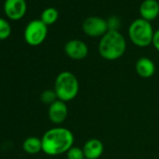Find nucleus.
<instances>
[{
    "label": "nucleus",
    "mask_w": 159,
    "mask_h": 159,
    "mask_svg": "<svg viewBox=\"0 0 159 159\" xmlns=\"http://www.w3.org/2000/svg\"><path fill=\"white\" fill-rule=\"evenodd\" d=\"M152 44L153 45V47L159 52V29L156 30L153 34V38H152Z\"/></svg>",
    "instance_id": "6ab92c4d"
},
{
    "label": "nucleus",
    "mask_w": 159,
    "mask_h": 159,
    "mask_svg": "<svg viewBox=\"0 0 159 159\" xmlns=\"http://www.w3.org/2000/svg\"><path fill=\"white\" fill-rule=\"evenodd\" d=\"M53 90L59 100L68 102L76 98L80 90L77 77L70 71H62L55 79Z\"/></svg>",
    "instance_id": "7ed1b4c3"
},
{
    "label": "nucleus",
    "mask_w": 159,
    "mask_h": 159,
    "mask_svg": "<svg viewBox=\"0 0 159 159\" xmlns=\"http://www.w3.org/2000/svg\"><path fill=\"white\" fill-rule=\"evenodd\" d=\"M83 31L88 37L102 38L109 31L107 20L98 16L88 17L83 23Z\"/></svg>",
    "instance_id": "423d86ee"
},
{
    "label": "nucleus",
    "mask_w": 159,
    "mask_h": 159,
    "mask_svg": "<svg viewBox=\"0 0 159 159\" xmlns=\"http://www.w3.org/2000/svg\"><path fill=\"white\" fill-rule=\"evenodd\" d=\"M42 152L50 156L60 155L73 146L74 135L66 127H54L47 130L42 138Z\"/></svg>",
    "instance_id": "f257e3e1"
},
{
    "label": "nucleus",
    "mask_w": 159,
    "mask_h": 159,
    "mask_svg": "<svg viewBox=\"0 0 159 159\" xmlns=\"http://www.w3.org/2000/svg\"><path fill=\"white\" fill-rule=\"evenodd\" d=\"M3 9L9 19L19 21L25 15L27 5L25 0H5Z\"/></svg>",
    "instance_id": "0eeeda50"
},
{
    "label": "nucleus",
    "mask_w": 159,
    "mask_h": 159,
    "mask_svg": "<svg viewBox=\"0 0 159 159\" xmlns=\"http://www.w3.org/2000/svg\"><path fill=\"white\" fill-rule=\"evenodd\" d=\"M58 17H59V12L56 9L47 8L42 11L40 15V20L48 26L53 25L58 20Z\"/></svg>",
    "instance_id": "4468645a"
},
{
    "label": "nucleus",
    "mask_w": 159,
    "mask_h": 159,
    "mask_svg": "<svg viewBox=\"0 0 159 159\" xmlns=\"http://www.w3.org/2000/svg\"><path fill=\"white\" fill-rule=\"evenodd\" d=\"M23 149L26 153L37 154L42 151L41 139L38 137H29L23 143Z\"/></svg>",
    "instance_id": "ddd939ff"
},
{
    "label": "nucleus",
    "mask_w": 159,
    "mask_h": 159,
    "mask_svg": "<svg viewBox=\"0 0 159 159\" xmlns=\"http://www.w3.org/2000/svg\"><path fill=\"white\" fill-rule=\"evenodd\" d=\"M83 150L85 159H98L104 152V145L98 139H90L84 143Z\"/></svg>",
    "instance_id": "9d476101"
},
{
    "label": "nucleus",
    "mask_w": 159,
    "mask_h": 159,
    "mask_svg": "<svg viewBox=\"0 0 159 159\" xmlns=\"http://www.w3.org/2000/svg\"><path fill=\"white\" fill-rule=\"evenodd\" d=\"M126 50V41L119 31H108L98 43L100 56L108 61L121 58Z\"/></svg>",
    "instance_id": "f03ea898"
},
{
    "label": "nucleus",
    "mask_w": 159,
    "mask_h": 159,
    "mask_svg": "<svg viewBox=\"0 0 159 159\" xmlns=\"http://www.w3.org/2000/svg\"><path fill=\"white\" fill-rule=\"evenodd\" d=\"M66 158L67 159H85L83 148L72 146L66 152Z\"/></svg>",
    "instance_id": "f3484780"
},
{
    "label": "nucleus",
    "mask_w": 159,
    "mask_h": 159,
    "mask_svg": "<svg viewBox=\"0 0 159 159\" xmlns=\"http://www.w3.org/2000/svg\"><path fill=\"white\" fill-rule=\"evenodd\" d=\"M153 30L150 22L139 18L132 22L128 28V36L132 43L138 47L144 48L152 42Z\"/></svg>",
    "instance_id": "20e7f679"
},
{
    "label": "nucleus",
    "mask_w": 159,
    "mask_h": 159,
    "mask_svg": "<svg viewBox=\"0 0 159 159\" xmlns=\"http://www.w3.org/2000/svg\"><path fill=\"white\" fill-rule=\"evenodd\" d=\"M11 24L4 18L0 17V40H5L11 35Z\"/></svg>",
    "instance_id": "2eb2a0df"
},
{
    "label": "nucleus",
    "mask_w": 159,
    "mask_h": 159,
    "mask_svg": "<svg viewBox=\"0 0 159 159\" xmlns=\"http://www.w3.org/2000/svg\"><path fill=\"white\" fill-rule=\"evenodd\" d=\"M137 74L143 79H149L155 73V65L148 57H140L135 64Z\"/></svg>",
    "instance_id": "f8f14e48"
},
{
    "label": "nucleus",
    "mask_w": 159,
    "mask_h": 159,
    "mask_svg": "<svg viewBox=\"0 0 159 159\" xmlns=\"http://www.w3.org/2000/svg\"><path fill=\"white\" fill-rule=\"evenodd\" d=\"M139 14L142 19L151 23L159 15V3L156 0H144L139 6Z\"/></svg>",
    "instance_id": "9b49d317"
},
{
    "label": "nucleus",
    "mask_w": 159,
    "mask_h": 159,
    "mask_svg": "<svg viewBox=\"0 0 159 159\" xmlns=\"http://www.w3.org/2000/svg\"><path fill=\"white\" fill-rule=\"evenodd\" d=\"M57 96L54 92V90L52 89H47L45 91H43L40 95V100L42 103L46 104V105H52L53 102H55L57 100Z\"/></svg>",
    "instance_id": "dca6fc26"
},
{
    "label": "nucleus",
    "mask_w": 159,
    "mask_h": 159,
    "mask_svg": "<svg viewBox=\"0 0 159 159\" xmlns=\"http://www.w3.org/2000/svg\"><path fill=\"white\" fill-rule=\"evenodd\" d=\"M65 53L70 59L73 60H83L88 55V46L80 39L68 40L64 47Z\"/></svg>",
    "instance_id": "6e6552de"
},
{
    "label": "nucleus",
    "mask_w": 159,
    "mask_h": 159,
    "mask_svg": "<svg viewBox=\"0 0 159 159\" xmlns=\"http://www.w3.org/2000/svg\"><path fill=\"white\" fill-rule=\"evenodd\" d=\"M107 25H108L109 31H118L121 23H120V20L118 17L111 16L107 20Z\"/></svg>",
    "instance_id": "a211bd4d"
},
{
    "label": "nucleus",
    "mask_w": 159,
    "mask_h": 159,
    "mask_svg": "<svg viewBox=\"0 0 159 159\" xmlns=\"http://www.w3.org/2000/svg\"><path fill=\"white\" fill-rule=\"evenodd\" d=\"M48 26L39 19L33 20L27 24L25 28L24 38L25 42L30 46L40 45L47 38Z\"/></svg>",
    "instance_id": "39448f33"
},
{
    "label": "nucleus",
    "mask_w": 159,
    "mask_h": 159,
    "mask_svg": "<svg viewBox=\"0 0 159 159\" xmlns=\"http://www.w3.org/2000/svg\"><path fill=\"white\" fill-rule=\"evenodd\" d=\"M66 103V102L57 99L55 102L49 106L48 116L52 123L60 125L66 121L68 115V108Z\"/></svg>",
    "instance_id": "1a4fd4ad"
}]
</instances>
